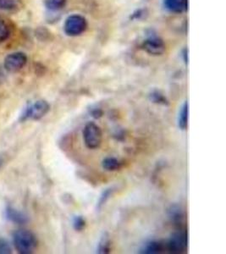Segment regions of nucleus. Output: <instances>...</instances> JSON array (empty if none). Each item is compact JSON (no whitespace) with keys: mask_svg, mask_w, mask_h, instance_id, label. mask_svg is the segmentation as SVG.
Masks as SVG:
<instances>
[{"mask_svg":"<svg viewBox=\"0 0 226 254\" xmlns=\"http://www.w3.org/2000/svg\"><path fill=\"white\" fill-rule=\"evenodd\" d=\"M86 222L82 216H75L73 219V227L75 229V231H81L85 228Z\"/></svg>","mask_w":226,"mask_h":254,"instance_id":"12","label":"nucleus"},{"mask_svg":"<svg viewBox=\"0 0 226 254\" xmlns=\"http://www.w3.org/2000/svg\"><path fill=\"white\" fill-rule=\"evenodd\" d=\"M188 238L186 232L179 231L171 236L168 242V250L171 254H183L187 249Z\"/></svg>","mask_w":226,"mask_h":254,"instance_id":"4","label":"nucleus"},{"mask_svg":"<svg viewBox=\"0 0 226 254\" xmlns=\"http://www.w3.org/2000/svg\"><path fill=\"white\" fill-rule=\"evenodd\" d=\"M50 110V104L44 100H38L33 104L27 105L20 115V122H25L28 120L38 121L46 116Z\"/></svg>","mask_w":226,"mask_h":254,"instance_id":"2","label":"nucleus"},{"mask_svg":"<svg viewBox=\"0 0 226 254\" xmlns=\"http://www.w3.org/2000/svg\"><path fill=\"white\" fill-rule=\"evenodd\" d=\"M11 253V246L8 243V241L0 238V254H10Z\"/></svg>","mask_w":226,"mask_h":254,"instance_id":"13","label":"nucleus"},{"mask_svg":"<svg viewBox=\"0 0 226 254\" xmlns=\"http://www.w3.org/2000/svg\"><path fill=\"white\" fill-rule=\"evenodd\" d=\"M60 4L61 0H48V1H47V5H48V7L52 8V9H55L56 7L60 6Z\"/></svg>","mask_w":226,"mask_h":254,"instance_id":"18","label":"nucleus"},{"mask_svg":"<svg viewBox=\"0 0 226 254\" xmlns=\"http://www.w3.org/2000/svg\"><path fill=\"white\" fill-rule=\"evenodd\" d=\"M5 217L7 220L16 225H24L28 221L26 214L13 208L12 206L8 205L5 208Z\"/></svg>","mask_w":226,"mask_h":254,"instance_id":"6","label":"nucleus"},{"mask_svg":"<svg viewBox=\"0 0 226 254\" xmlns=\"http://www.w3.org/2000/svg\"><path fill=\"white\" fill-rule=\"evenodd\" d=\"M188 103L185 102L180 109L179 117H178V127H180V130H186L187 126H188Z\"/></svg>","mask_w":226,"mask_h":254,"instance_id":"8","label":"nucleus"},{"mask_svg":"<svg viewBox=\"0 0 226 254\" xmlns=\"http://www.w3.org/2000/svg\"><path fill=\"white\" fill-rule=\"evenodd\" d=\"M163 250L162 243L156 241H150L143 245L139 253L145 254H157Z\"/></svg>","mask_w":226,"mask_h":254,"instance_id":"7","label":"nucleus"},{"mask_svg":"<svg viewBox=\"0 0 226 254\" xmlns=\"http://www.w3.org/2000/svg\"><path fill=\"white\" fill-rule=\"evenodd\" d=\"M170 212V216L173 220H176V221H180V220L182 219V212L180 210V208L174 207H174H172Z\"/></svg>","mask_w":226,"mask_h":254,"instance_id":"16","label":"nucleus"},{"mask_svg":"<svg viewBox=\"0 0 226 254\" xmlns=\"http://www.w3.org/2000/svg\"><path fill=\"white\" fill-rule=\"evenodd\" d=\"M112 189H107V190H105L103 193H102L101 196H100V198L99 200V203H98V208H101L102 206L105 204L106 201L109 199V197L111 196V194H112Z\"/></svg>","mask_w":226,"mask_h":254,"instance_id":"17","label":"nucleus"},{"mask_svg":"<svg viewBox=\"0 0 226 254\" xmlns=\"http://www.w3.org/2000/svg\"><path fill=\"white\" fill-rule=\"evenodd\" d=\"M102 166L108 171H116L121 168L122 164L119 160L113 158V157H108L105 158L102 162Z\"/></svg>","mask_w":226,"mask_h":254,"instance_id":"9","label":"nucleus"},{"mask_svg":"<svg viewBox=\"0 0 226 254\" xmlns=\"http://www.w3.org/2000/svg\"><path fill=\"white\" fill-rule=\"evenodd\" d=\"M92 116L95 119H99L103 116V111L100 109H94L92 110Z\"/></svg>","mask_w":226,"mask_h":254,"instance_id":"19","label":"nucleus"},{"mask_svg":"<svg viewBox=\"0 0 226 254\" xmlns=\"http://www.w3.org/2000/svg\"><path fill=\"white\" fill-rule=\"evenodd\" d=\"M27 58L23 53H12L6 56L3 62V67L8 72H17L26 65Z\"/></svg>","mask_w":226,"mask_h":254,"instance_id":"5","label":"nucleus"},{"mask_svg":"<svg viewBox=\"0 0 226 254\" xmlns=\"http://www.w3.org/2000/svg\"><path fill=\"white\" fill-rule=\"evenodd\" d=\"M111 252V240L107 234H104L99 241L97 253L101 254H107Z\"/></svg>","mask_w":226,"mask_h":254,"instance_id":"10","label":"nucleus"},{"mask_svg":"<svg viewBox=\"0 0 226 254\" xmlns=\"http://www.w3.org/2000/svg\"><path fill=\"white\" fill-rule=\"evenodd\" d=\"M16 6L15 0H0V9L9 10Z\"/></svg>","mask_w":226,"mask_h":254,"instance_id":"14","label":"nucleus"},{"mask_svg":"<svg viewBox=\"0 0 226 254\" xmlns=\"http://www.w3.org/2000/svg\"><path fill=\"white\" fill-rule=\"evenodd\" d=\"M4 164H5V157L2 153H0V169L3 167Z\"/></svg>","mask_w":226,"mask_h":254,"instance_id":"21","label":"nucleus"},{"mask_svg":"<svg viewBox=\"0 0 226 254\" xmlns=\"http://www.w3.org/2000/svg\"><path fill=\"white\" fill-rule=\"evenodd\" d=\"M13 243L15 250L20 254L34 253L38 247V240L32 231L18 230L13 234Z\"/></svg>","mask_w":226,"mask_h":254,"instance_id":"1","label":"nucleus"},{"mask_svg":"<svg viewBox=\"0 0 226 254\" xmlns=\"http://www.w3.org/2000/svg\"><path fill=\"white\" fill-rule=\"evenodd\" d=\"M9 29L5 21L0 18V42L5 40L9 37Z\"/></svg>","mask_w":226,"mask_h":254,"instance_id":"11","label":"nucleus"},{"mask_svg":"<svg viewBox=\"0 0 226 254\" xmlns=\"http://www.w3.org/2000/svg\"><path fill=\"white\" fill-rule=\"evenodd\" d=\"M151 100L156 103V104H163V105H168V101L166 100V98L164 96L161 95L160 93H153L151 95Z\"/></svg>","mask_w":226,"mask_h":254,"instance_id":"15","label":"nucleus"},{"mask_svg":"<svg viewBox=\"0 0 226 254\" xmlns=\"http://www.w3.org/2000/svg\"><path fill=\"white\" fill-rule=\"evenodd\" d=\"M83 138L87 147L96 149L100 147L103 140V133L100 127L93 122L87 123L83 130Z\"/></svg>","mask_w":226,"mask_h":254,"instance_id":"3","label":"nucleus"},{"mask_svg":"<svg viewBox=\"0 0 226 254\" xmlns=\"http://www.w3.org/2000/svg\"><path fill=\"white\" fill-rule=\"evenodd\" d=\"M4 80H5V75H4L3 69H1V67H0V85L3 83Z\"/></svg>","mask_w":226,"mask_h":254,"instance_id":"20","label":"nucleus"}]
</instances>
